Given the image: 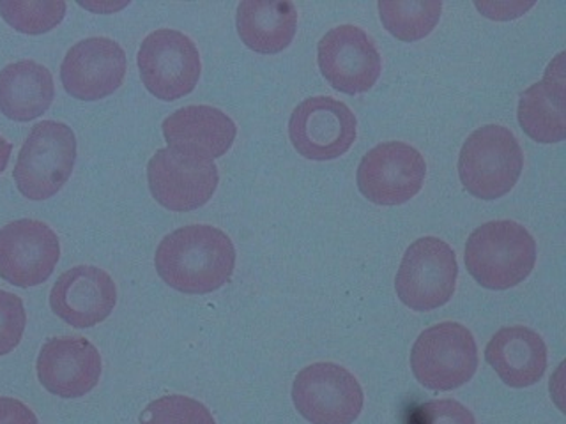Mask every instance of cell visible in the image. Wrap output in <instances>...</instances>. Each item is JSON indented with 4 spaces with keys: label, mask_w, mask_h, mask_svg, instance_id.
Masks as SVG:
<instances>
[{
    "label": "cell",
    "mask_w": 566,
    "mask_h": 424,
    "mask_svg": "<svg viewBox=\"0 0 566 424\" xmlns=\"http://www.w3.org/2000/svg\"><path fill=\"white\" fill-rule=\"evenodd\" d=\"M156 271L182 294H211L232 278L235 247L223 230L188 225L165 235L155 255Z\"/></svg>",
    "instance_id": "cell-1"
},
{
    "label": "cell",
    "mask_w": 566,
    "mask_h": 424,
    "mask_svg": "<svg viewBox=\"0 0 566 424\" xmlns=\"http://www.w3.org/2000/svg\"><path fill=\"white\" fill-rule=\"evenodd\" d=\"M535 264V239L517 221H489L478 226L465 244L469 274L491 290L517 287Z\"/></svg>",
    "instance_id": "cell-2"
},
{
    "label": "cell",
    "mask_w": 566,
    "mask_h": 424,
    "mask_svg": "<svg viewBox=\"0 0 566 424\" xmlns=\"http://www.w3.org/2000/svg\"><path fill=\"white\" fill-rule=\"evenodd\" d=\"M522 168L524 155L517 138L497 124L471 132L460 150V181L476 199L495 200L510 193Z\"/></svg>",
    "instance_id": "cell-3"
},
{
    "label": "cell",
    "mask_w": 566,
    "mask_h": 424,
    "mask_svg": "<svg viewBox=\"0 0 566 424\" xmlns=\"http://www.w3.org/2000/svg\"><path fill=\"white\" fill-rule=\"evenodd\" d=\"M76 161L73 129L57 120L35 124L14 165V182L29 200L52 199L66 184Z\"/></svg>",
    "instance_id": "cell-4"
},
{
    "label": "cell",
    "mask_w": 566,
    "mask_h": 424,
    "mask_svg": "<svg viewBox=\"0 0 566 424\" xmlns=\"http://www.w3.org/2000/svg\"><path fill=\"white\" fill-rule=\"evenodd\" d=\"M416 380L432 391H453L468 384L478 368L473 332L457 322H442L424 329L411 350Z\"/></svg>",
    "instance_id": "cell-5"
},
{
    "label": "cell",
    "mask_w": 566,
    "mask_h": 424,
    "mask_svg": "<svg viewBox=\"0 0 566 424\" xmlns=\"http://www.w3.org/2000/svg\"><path fill=\"white\" fill-rule=\"evenodd\" d=\"M457 278L459 264L453 250L441 239L421 237L403 253L395 288L407 308L432 311L453 297Z\"/></svg>",
    "instance_id": "cell-6"
},
{
    "label": "cell",
    "mask_w": 566,
    "mask_h": 424,
    "mask_svg": "<svg viewBox=\"0 0 566 424\" xmlns=\"http://www.w3.org/2000/svg\"><path fill=\"white\" fill-rule=\"evenodd\" d=\"M142 82L161 102H176L193 93L202 61L191 38L174 29L150 32L137 55Z\"/></svg>",
    "instance_id": "cell-7"
},
{
    "label": "cell",
    "mask_w": 566,
    "mask_h": 424,
    "mask_svg": "<svg viewBox=\"0 0 566 424\" xmlns=\"http://www.w3.org/2000/svg\"><path fill=\"white\" fill-rule=\"evenodd\" d=\"M358 379L335 362L303 368L292 384V402L312 424H353L363 411Z\"/></svg>",
    "instance_id": "cell-8"
},
{
    "label": "cell",
    "mask_w": 566,
    "mask_h": 424,
    "mask_svg": "<svg viewBox=\"0 0 566 424\" xmlns=\"http://www.w3.org/2000/svg\"><path fill=\"white\" fill-rule=\"evenodd\" d=\"M358 120L349 106L327 96L308 97L292 112L289 137L303 158L332 161L353 147Z\"/></svg>",
    "instance_id": "cell-9"
},
{
    "label": "cell",
    "mask_w": 566,
    "mask_h": 424,
    "mask_svg": "<svg viewBox=\"0 0 566 424\" xmlns=\"http://www.w3.org/2000/svg\"><path fill=\"white\" fill-rule=\"evenodd\" d=\"M427 163L403 141H385L368 150L358 167V188L377 205H402L423 188Z\"/></svg>",
    "instance_id": "cell-10"
},
{
    "label": "cell",
    "mask_w": 566,
    "mask_h": 424,
    "mask_svg": "<svg viewBox=\"0 0 566 424\" xmlns=\"http://www.w3.org/2000/svg\"><path fill=\"white\" fill-rule=\"evenodd\" d=\"M147 182L159 205L168 211L190 212L212 199L220 173L214 161L165 147L150 158Z\"/></svg>",
    "instance_id": "cell-11"
},
{
    "label": "cell",
    "mask_w": 566,
    "mask_h": 424,
    "mask_svg": "<svg viewBox=\"0 0 566 424\" xmlns=\"http://www.w3.org/2000/svg\"><path fill=\"white\" fill-rule=\"evenodd\" d=\"M61 241L46 223L17 220L0 229V278L14 287H38L52 276Z\"/></svg>",
    "instance_id": "cell-12"
},
{
    "label": "cell",
    "mask_w": 566,
    "mask_h": 424,
    "mask_svg": "<svg viewBox=\"0 0 566 424\" xmlns=\"http://www.w3.org/2000/svg\"><path fill=\"white\" fill-rule=\"evenodd\" d=\"M317 61L332 87L350 96L370 91L382 70L376 43L356 25H338L326 32L318 41Z\"/></svg>",
    "instance_id": "cell-13"
},
{
    "label": "cell",
    "mask_w": 566,
    "mask_h": 424,
    "mask_svg": "<svg viewBox=\"0 0 566 424\" xmlns=\"http://www.w3.org/2000/svg\"><path fill=\"white\" fill-rule=\"evenodd\" d=\"M126 67V53L117 41L88 38L66 53L61 64V82L75 99L99 102L123 85Z\"/></svg>",
    "instance_id": "cell-14"
},
{
    "label": "cell",
    "mask_w": 566,
    "mask_h": 424,
    "mask_svg": "<svg viewBox=\"0 0 566 424\" xmlns=\"http://www.w3.org/2000/svg\"><path fill=\"white\" fill-rule=\"evenodd\" d=\"M35 370L49 393L73 400L91 393L102 379V353L85 338L61 336L41 347Z\"/></svg>",
    "instance_id": "cell-15"
},
{
    "label": "cell",
    "mask_w": 566,
    "mask_h": 424,
    "mask_svg": "<svg viewBox=\"0 0 566 424\" xmlns=\"http://www.w3.org/2000/svg\"><path fill=\"white\" fill-rule=\"evenodd\" d=\"M117 305V287L111 274L78 265L61 274L50 292V308L67 326L87 329L111 317Z\"/></svg>",
    "instance_id": "cell-16"
},
{
    "label": "cell",
    "mask_w": 566,
    "mask_h": 424,
    "mask_svg": "<svg viewBox=\"0 0 566 424\" xmlns=\"http://www.w3.org/2000/svg\"><path fill=\"white\" fill-rule=\"evenodd\" d=\"M161 129L168 149L209 161L227 155L238 135L234 120L209 105L179 108L168 115Z\"/></svg>",
    "instance_id": "cell-17"
},
{
    "label": "cell",
    "mask_w": 566,
    "mask_h": 424,
    "mask_svg": "<svg viewBox=\"0 0 566 424\" xmlns=\"http://www.w3.org/2000/svg\"><path fill=\"white\" fill-rule=\"evenodd\" d=\"M565 53L545 71L544 80L531 85L518 99V124L539 144H557L566 137Z\"/></svg>",
    "instance_id": "cell-18"
},
{
    "label": "cell",
    "mask_w": 566,
    "mask_h": 424,
    "mask_svg": "<svg viewBox=\"0 0 566 424\" xmlns=\"http://www.w3.org/2000/svg\"><path fill=\"white\" fill-rule=\"evenodd\" d=\"M485 359L504 384L530 388L547 370V344L530 327H503L486 344Z\"/></svg>",
    "instance_id": "cell-19"
},
{
    "label": "cell",
    "mask_w": 566,
    "mask_h": 424,
    "mask_svg": "<svg viewBox=\"0 0 566 424\" xmlns=\"http://www.w3.org/2000/svg\"><path fill=\"white\" fill-rule=\"evenodd\" d=\"M235 26L248 49L273 55L294 40L297 9L289 0H244L238 6Z\"/></svg>",
    "instance_id": "cell-20"
},
{
    "label": "cell",
    "mask_w": 566,
    "mask_h": 424,
    "mask_svg": "<svg viewBox=\"0 0 566 424\" xmlns=\"http://www.w3.org/2000/svg\"><path fill=\"white\" fill-rule=\"evenodd\" d=\"M55 85L49 67L34 61H20L0 71V112L8 119L29 123L49 110Z\"/></svg>",
    "instance_id": "cell-21"
},
{
    "label": "cell",
    "mask_w": 566,
    "mask_h": 424,
    "mask_svg": "<svg viewBox=\"0 0 566 424\" xmlns=\"http://www.w3.org/2000/svg\"><path fill=\"white\" fill-rule=\"evenodd\" d=\"M386 31L397 40L420 41L438 25L441 0H380L377 4Z\"/></svg>",
    "instance_id": "cell-22"
},
{
    "label": "cell",
    "mask_w": 566,
    "mask_h": 424,
    "mask_svg": "<svg viewBox=\"0 0 566 424\" xmlns=\"http://www.w3.org/2000/svg\"><path fill=\"white\" fill-rule=\"evenodd\" d=\"M62 0H0V14L14 31L38 35L53 31L66 17Z\"/></svg>",
    "instance_id": "cell-23"
},
{
    "label": "cell",
    "mask_w": 566,
    "mask_h": 424,
    "mask_svg": "<svg viewBox=\"0 0 566 424\" xmlns=\"http://www.w3.org/2000/svg\"><path fill=\"white\" fill-rule=\"evenodd\" d=\"M140 424H217L208 406L182 394L158 398L147 405Z\"/></svg>",
    "instance_id": "cell-24"
},
{
    "label": "cell",
    "mask_w": 566,
    "mask_h": 424,
    "mask_svg": "<svg viewBox=\"0 0 566 424\" xmlns=\"http://www.w3.org/2000/svg\"><path fill=\"white\" fill-rule=\"evenodd\" d=\"M27 314L23 300L0 288V358L17 349L25 332Z\"/></svg>",
    "instance_id": "cell-25"
},
{
    "label": "cell",
    "mask_w": 566,
    "mask_h": 424,
    "mask_svg": "<svg viewBox=\"0 0 566 424\" xmlns=\"http://www.w3.org/2000/svg\"><path fill=\"white\" fill-rule=\"evenodd\" d=\"M409 424H476L473 412L455 400H432L412 409Z\"/></svg>",
    "instance_id": "cell-26"
},
{
    "label": "cell",
    "mask_w": 566,
    "mask_h": 424,
    "mask_svg": "<svg viewBox=\"0 0 566 424\" xmlns=\"http://www.w3.org/2000/svg\"><path fill=\"white\" fill-rule=\"evenodd\" d=\"M0 424H40V421L25 403L0 396Z\"/></svg>",
    "instance_id": "cell-27"
},
{
    "label": "cell",
    "mask_w": 566,
    "mask_h": 424,
    "mask_svg": "<svg viewBox=\"0 0 566 424\" xmlns=\"http://www.w3.org/2000/svg\"><path fill=\"white\" fill-rule=\"evenodd\" d=\"M533 6V2L530 4H517V2H482V4H476V8L486 17L491 18H515L522 13V11H526Z\"/></svg>",
    "instance_id": "cell-28"
},
{
    "label": "cell",
    "mask_w": 566,
    "mask_h": 424,
    "mask_svg": "<svg viewBox=\"0 0 566 424\" xmlns=\"http://www.w3.org/2000/svg\"><path fill=\"white\" fill-rule=\"evenodd\" d=\"M11 152H13V146L6 138L0 137V173L4 172L8 167Z\"/></svg>",
    "instance_id": "cell-29"
}]
</instances>
